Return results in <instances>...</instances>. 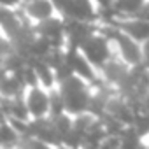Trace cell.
Instances as JSON below:
<instances>
[{
    "instance_id": "12",
    "label": "cell",
    "mask_w": 149,
    "mask_h": 149,
    "mask_svg": "<svg viewBox=\"0 0 149 149\" xmlns=\"http://www.w3.org/2000/svg\"><path fill=\"white\" fill-rule=\"evenodd\" d=\"M26 0H0V9L2 11H11V13H19L21 7L25 6Z\"/></svg>"
},
{
    "instance_id": "1",
    "label": "cell",
    "mask_w": 149,
    "mask_h": 149,
    "mask_svg": "<svg viewBox=\"0 0 149 149\" xmlns=\"http://www.w3.org/2000/svg\"><path fill=\"white\" fill-rule=\"evenodd\" d=\"M58 90L63 95L67 112L77 114V112L88 111L90 100H91V93H93V86L90 83H86L84 79L77 77L76 74H72V76H68L67 79L58 83Z\"/></svg>"
},
{
    "instance_id": "14",
    "label": "cell",
    "mask_w": 149,
    "mask_h": 149,
    "mask_svg": "<svg viewBox=\"0 0 149 149\" xmlns=\"http://www.w3.org/2000/svg\"><path fill=\"white\" fill-rule=\"evenodd\" d=\"M53 149H83V147H77V146H70L67 142H60L56 146H53Z\"/></svg>"
},
{
    "instance_id": "4",
    "label": "cell",
    "mask_w": 149,
    "mask_h": 149,
    "mask_svg": "<svg viewBox=\"0 0 149 149\" xmlns=\"http://www.w3.org/2000/svg\"><path fill=\"white\" fill-rule=\"evenodd\" d=\"M23 100H25V105L32 119L47 118L51 114V90L40 84L26 86L23 93Z\"/></svg>"
},
{
    "instance_id": "8",
    "label": "cell",
    "mask_w": 149,
    "mask_h": 149,
    "mask_svg": "<svg viewBox=\"0 0 149 149\" xmlns=\"http://www.w3.org/2000/svg\"><path fill=\"white\" fill-rule=\"evenodd\" d=\"M147 0H114L111 7L118 18H133L140 14Z\"/></svg>"
},
{
    "instance_id": "20",
    "label": "cell",
    "mask_w": 149,
    "mask_h": 149,
    "mask_svg": "<svg viewBox=\"0 0 149 149\" xmlns=\"http://www.w3.org/2000/svg\"><path fill=\"white\" fill-rule=\"evenodd\" d=\"M0 149H2V147H0Z\"/></svg>"
},
{
    "instance_id": "18",
    "label": "cell",
    "mask_w": 149,
    "mask_h": 149,
    "mask_svg": "<svg viewBox=\"0 0 149 149\" xmlns=\"http://www.w3.org/2000/svg\"><path fill=\"white\" fill-rule=\"evenodd\" d=\"M144 146H146V149H149V139H147V140H144Z\"/></svg>"
},
{
    "instance_id": "2",
    "label": "cell",
    "mask_w": 149,
    "mask_h": 149,
    "mask_svg": "<svg viewBox=\"0 0 149 149\" xmlns=\"http://www.w3.org/2000/svg\"><path fill=\"white\" fill-rule=\"evenodd\" d=\"M79 49H81V53H83L98 70L116 54L111 39H109L107 35H104V33L98 30V26H97V32H93V33L79 46Z\"/></svg>"
},
{
    "instance_id": "7",
    "label": "cell",
    "mask_w": 149,
    "mask_h": 149,
    "mask_svg": "<svg viewBox=\"0 0 149 149\" xmlns=\"http://www.w3.org/2000/svg\"><path fill=\"white\" fill-rule=\"evenodd\" d=\"M114 25H118L123 32H126L130 37H133L140 44L149 40V19H146V18H140V16L118 18L114 21Z\"/></svg>"
},
{
    "instance_id": "10",
    "label": "cell",
    "mask_w": 149,
    "mask_h": 149,
    "mask_svg": "<svg viewBox=\"0 0 149 149\" xmlns=\"http://www.w3.org/2000/svg\"><path fill=\"white\" fill-rule=\"evenodd\" d=\"M18 149H53V146L35 135H25V137H21Z\"/></svg>"
},
{
    "instance_id": "3",
    "label": "cell",
    "mask_w": 149,
    "mask_h": 149,
    "mask_svg": "<svg viewBox=\"0 0 149 149\" xmlns=\"http://www.w3.org/2000/svg\"><path fill=\"white\" fill-rule=\"evenodd\" d=\"M56 6L65 18L98 23V4L95 0H56Z\"/></svg>"
},
{
    "instance_id": "13",
    "label": "cell",
    "mask_w": 149,
    "mask_h": 149,
    "mask_svg": "<svg viewBox=\"0 0 149 149\" xmlns=\"http://www.w3.org/2000/svg\"><path fill=\"white\" fill-rule=\"evenodd\" d=\"M142 58H144V63L149 67V40L142 42Z\"/></svg>"
},
{
    "instance_id": "15",
    "label": "cell",
    "mask_w": 149,
    "mask_h": 149,
    "mask_svg": "<svg viewBox=\"0 0 149 149\" xmlns=\"http://www.w3.org/2000/svg\"><path fill=\"white\" fill-rule=\"evenodd\" d=\"M140 18H146V19H149V0L146 2V6H144V9L140 11V14H139Z\"/></svg>"
},
{
    "instance_id": "17",
    "label": "cell",
    "mask_w": 149,
    "mask_h": 149,
    "mask_svg": "<svg viewBox=\"0 0 149 149\" xmlns=\"http://www.w3.org/2000/svg\"><path fill=\"white\" fill-rule=\"evenodd\" d=\"M4 119H6V116H4V112L0 111V126H2V123H4Z\"/></svg>"
},
{
    "instance_id": "21",
    "label": "cell",
    "mask_w": 149,
    "mask_h": 149,
    "mask_svg": "<svg viewBox=\"0 0 149 149\" xmlns=\"http://www.w3.org/2000/svg\"><path fill=\"white\" fill-rule=\"evenodd\" d=\"M16 149H18V147H16Z\"/></svg>"
},
{
    "instance_id": "5",
    "label": "cell",
    "mask_w": 149,
    "mask_h": 149,
    "mask_svg": "<svg viewBox=\"0 0 149 149\" xmlns=\"http://www.w3.org/2000/svg\"><path fill=\"white\" fill-rule=\"evenodd\" d=\"M19 13L32 25H39V23L60 14L56 0H26Z\"/></svg>"
},
{
    "instance_id": "9",
    "label": "cell",
    "mask_w": 149,
    "mask_h": 149,
    "mask_svg": "<svg viewBox=\"0 0 149 149\" xmlns=\"http://www.w3.org/2000/svg\"><path fill=\"white\" fill-rule=\"evenodd\" d=\"M19 140H21V135L13 128V125L6 118L2 126H0V147L2 149H16L19 146Z\"/></svg>"
},
{
    "instance_id": "11",
    "label": "cell",
    "mask_w": 149,
    "mask_h": 149,
    "mask_svg": "<svg viewBox=\"0 0 149 149\" xmlns=\"http://www.w3.org/2000/svg\"><path fill=\"white\" fill-rule=\"evenodd\" d=\"M98 149H123V137L121 135H105L98 144Z\"/></svg>"
},
{
    "instance_id": "16",
    "label": "cell",
    "mask_w": 149,
    "mask_h": 149,
    "mask_svg": "<svg viewBox=\"0 0 149 149\" xmlns=\"http://www.w3.org/2000/svg\"><path fill=\"white\" fill-rule=\"evenodd\" d=\"M112 2H114V0H97L98 7H109V6H111Z\"/></svg>"
},
{
    "instance_id": "6",
    "label": "cell",
    "mask_w": 149,
    "mask_h": 149,
    "mask_svg": "<svg viewBox=\"0 0 149 149\" xmlns=\"http://www.w3.org/2000/svg\"><path fill=\"white\" fill-rule=\"evenodd\" d=\"M100 79L102 83H105L107 86L114 88L116 91L123 86V83L128 77V72H130V65L125 63L118 54H114L100 70Z\"/></svg>"
},
{
    "instance_id": "19",
    "label": "cell",
    "mask_w": 149,
    "mask_h": 149,
    "mask_svg": "<svg viewBox=\"0 0 149 149\" xmlns=\"http://www.w3.org/2000/svg\"><path fill=\"white\" fill-rule=\"evenodd\" d=\"M95 2H97V0H95Z\"/></svg>"
}]
</instances>
